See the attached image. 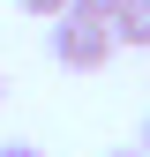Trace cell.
Returning <instances> with one entry per match:
<instances>
[{
  "label": "cell",
  "instance_id": "6da1fadb",
  "mask_svg": "<svg viewBox=\"0 0 150 157\" xmlns=\"http://www.w3.org/2000/svg\"><path fill=\"white\" fill-rule=\"evenodd\" d=\"M45 52H53L68 75H98L112 52H120V37H112V23H105V15H83V8H68V15H53V30H45Z\"/></svg>",
  "mask_w": 150,
  "mask_h": 157
},
{
  "label": "cell",
  "instance_id": "7a4b0ae2",
  "mask_svg": "<svg viewBox=\"0 0 150 157\" xmlns=\"http://www.w3.org/2000/svg\"><path fill=\"white\" fill-rule=\"evenodd\" d=\"M105 23H112V37H120V45H143V52H150V0H120Z\"/></svg>",
  "mask_w": 150,
  "mask_h": 157
},
{
  "label": "cell",
  "instance_id": "3957f363",
  "mask_svg": "<svg viewBox=\"0 0 150 157\" xmlns=\"http://www.w3.org/2000/svg\"><path fill=\"white\" fill-rule=\"evenodd\" d=\"M23 15H38V23H53V15H68V0H15Z\"/></svg>",
  "mask_w": 150,
  "mask_h": 157
},
{
  "label": "cell",
  "instance_id": "277c9868",
  "mask_svg": "<svg viewBox=\"0 0 150 157\" xmlns=\"http://www.w3.org/2000/svg\"><path fill=\"white\" fill-rule=\"evenodd\" d=\"M68 8H83V15H112L120 0H68Z\"/></svg>",
  "mask_w": 150,
  "mask_h": 157
},
{
  "label": "cell",
  "instance_id": "5b68a950",
  "mask_svg": "<svg viewBox=\"0 0 150 157\" xmlns=\"http://www.w3.org/2000/svg\"><path fill=\"white\" fill-rule=\"evenodd\" d=\"M0 157H45L38 142H0Z\"/></svg>",
  "mask_w": 150,
  "mask_h": 157
},
{
  "label": "cell",
  "instance_id": "8992f818",
  "mask_svg": "<svg viewBox=\"0 0 150 157\" xmlns=\"http://www.w3.org/2000/svg\"><path fill=\"white\" fill-rule=\"evenodd\" d=\"M135 150H143V157H150V120H143V142H135Z\"/></svg>",
  "mask_w": 150,
  "mask_h": 157
},
{
  "label": "cell",
  "instance_id": "52a82bcc",
  "mask_svg": "<svg viewBox=\"0 0 150 157\" xmlns=\"http://www.w3.org/2000/svg\"><path fill=\"white\" fill-rule=\"evenodd\" d=\"M105 157H143V150H105Z\"/></svg>",
  "mask_w": 150,
  "mask_h": 157
},
{
  "label": "cell",
  "instance_id": "ba28073f",
  "mask_svg": "<svg viewBox=\"0 0 150 157\" xmlns=\"http://www.w3.org/2000/svg\"><path fill=\"white\" fill-rule=\"evenodd\" d=\"M0 105H8V75H0Z\"/></svg>",
  "mask_w": 150,
  "mask_h": 157
}]
</instances>
